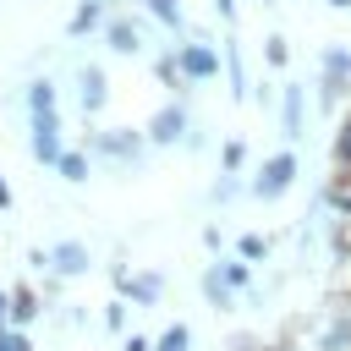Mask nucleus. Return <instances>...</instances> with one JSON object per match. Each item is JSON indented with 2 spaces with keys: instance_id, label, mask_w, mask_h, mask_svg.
Instances as JSON below:
<instances>
[{
  "instance_id": "nucleus-1",
  "label": "nucleus",
  "mask_w": 351,
  "mask_h": 351,
  "mask_svg": "<svg viewBox=\"0 0 351 351\" xmlns=\"http://www.w3.org/2000/svg\"><path fill=\"white\" fill-rule=\"evenodd\" d=\"M60 126H55V110H38L33 115V154L44 159V165H60V137H55Z\"/></svg>"
},
{
  "instance_id": "nucleus-2",
  "label": "nucleus",
  "mask_w": 351,
  "mask_h": 351,
  "mask_svg": "<svg viewBox=\"0 0 351 351\" xmlns=\"http://www.w3.org/2000/svg\"><path fill=\"white\" fill-rule=\"evenodd\" d=\"M291 176H296V159H291V154L269 159V165H263V176H258V197H274L280 186H291Z\"/></svg>"
},
{
  "instance_id": "nucleus-3",
  "label": "nucleus",
  "mask_w": 351,
  "mask_h": 351,
  "mask_svg": "<svg viewBox=\"0 0 351 351\" xmlns=\"http://www.w3.org/2000/svg\"><path fill=\"white\" fill-rule=\"evenodd\" d=\"M49 263H55L60 274H82V269H88V247H82V241H60V247L49 252Z\"/></svg>"
},
{
  "instance_id": "nucleus-4",
  "label": "nucleus",
  "mask_w": 351,
  "mask_h": 351,
  "mask_svg": "<svg viewBox=\"0 0 351 351\" xmlns=\"http://www.w3.org/2000/svg\"><path fill=\"white\" fill-rule=\"evenodd\" d=\"M181 126H186V115H181V110H159L148 132H154V143H176V137H181Z\"/></svg>"
},
{
  "instance_id": "nucleus-5",
  "label": "nucleus",
  "mask_w": 351,
  "mask_h": 351,
  "mask_svg": "<svg viewBox=\"0 0 351 351\" xmlns=\"http://www.w3.org/2000/svg\"><path fill=\"white\" fill-rule=\"evenodd\" d=\"M82 110H99L104 104V77H99V66H82Z\"/></svg>"
},
{
  "instance_id": "nucleus-6",
  "label": "nucleus",
  "mask_w": 351,
  "mask_h": 351,
  "mask_svg": "<svg viewBox=\"0 0 351 351\" xmlns=\"http://www.w3.org/2000/svg\"><path fill=\"white\" fill-rule=\"evenodd\" d=\"M181 66L192 71V77H208L219 60H214V49H203V44H192V49H181Z\"/></svg>"
},
{
  "instance_id": "nucleus-7",
  "label": "nucleus",
  "mask_w": 351,
  "mask_h": 351,
  "mask_svg": "<svg viewBox=\"0 0 351 351\" xmlns=\"http://www.w3.org/2000/svg\"><path fill=\"white\" fill-rule=\"evenodd\" d=\"M110 44H115L121 55H132V49H137V33H132L126 22H115V27H110Z\"/></svg>"
},
{
  "instance_id": "nucleus-8",
  "label": "nucleus",
  "mask_w": 351,
  "mask_h": 351,
  "mask_svg": "<svg viewBox=\"0 0 351 351\" xmlns=\"http://www.w3.org/2000/svg\"><path fill=\"white\" fill-rule=\"evenodd\" d=\"M302 126V99H296V88H285V132H296Z\"/></svg>"
},
{
  "instance_id": "nucleus-9",
  "label": "nucleus",
  "mask_w": 351,
  "mask_h": 351,
  "mask_svg": "<svg viewBox=\"0 0 351 351\" xmlns=\"http://www.w3.org/2000/svg\"><path fill=\"white\" fill-rule=\"evenodd\" d=\"M60 176H66V181H82V176H88L82 154H60Z\"/></svg>"
},
{
  "instance_id": "nucleus-10",
  "label": "nucleus",
  "mask_w": 351,
  "mask_h": 351,
  "mask_svg": "<svg viewBox=\"0 0 351 351\" xmlns=\"http://www.w3.org/2000/svg\"><path fill=\"white\" fill-rule=\"evenodd\" d=\"M148 5H154V16H159V22H170V27L181 22V11H176V0H148Z\"/></svg>"
},
{
  "instance_id": "nucleus-11",
  "label": "nucleus",
  "mask_w": 351,
  "mask_h": 351,
  "mask_svg": "<svg viewBox=\"0 0 351 351\" xmlns=\"http://www.w3.org/2000/svg\"><path fill=\"white\" fill-rule=\"evenodd\" d=\"M93 22H99V5H82V11L71 16V33H82V27H93Z\"/></svg>"
},
{
  "instance_id": "nucleus-12",
  "label": "nucleus",
  "mask_w": 351,
  "mask_h": 351,
  "mask_svg": "<svg viewBox=\"0 0 351 351\" xmlns=\"http://www.w3.org/2000/svg\"><path fill=\"white\" fill-rule=\"evenodd\" d=\"M159 351H186V329H181V324H176V329H170V335H165V340H159Z\"/></svg>"
},
{
  "instance_id": "nucleus-13",
  "label": "nucleus",
  "mask_w": 351,
  "mask_h": 351,
  "mask_svg": "<svg viewBox=\"0 0 351 351\" xmlns=\"http://www.w3.org/2000/svg\"><path fill=\"white\" fill-rule=\"evenodd\" d=\"M132 285V296H159V280H126Z\"/></svg>"
},
{
  "instance_id": "nucleus-14",
  "label": "nucleus",
  "mask_w": 351,
  "mask_h": 351,
  "mask_svg": "<svg viewBox=\"0 0 351 351\" xmlns=\"http://www.w3.org/2000/svg\"><path fill=\"white\" fill-rule=\"evenodd\" d=\"M0 351H27V340L22 335H0Z\"/></svg>"
},
{
  "instance_id": "nucleus-15",
  "label": "nucleus",
  "mask_w": 351,
  "mask_h": 351,
  "mask_svg": "<svg viewBox=\"0 0 351 351\" xmlns=\"http://www.w3.org/2000/svg\"><path fill=\"white\" fill-rule=\"evenodd\" d=\"M126 351H148V340H126Z\"/></svg>"
},
{
  "instance_id": "nucleus-16",
  "label": "nucleus",
  "mask_w": 351,
  "mask_h": 351,
  "mask_svg": "<svg viewBox=\"0 0 351 351\" xmlns=\"http://www.w3.org/2000/svg\"><path fill=\"white\" fill-rule=\"evenodd\" d=\"M5 203H11V186H5V181H0V208H5Z\"/></svg>"
},
{
  "instance_id": "nucleus-17",
  "label": "nucleus",
  "mask_w": 351,
  "mask_h": 351,
  "mask_svg": "<svg viewBox=\"0 0 351 351\" xmlns=\"http://www.w3.org/2000/svg\"><path fill=\"white\" fill-rule=\"evenodd\" d=\"M340 159H351V137H340Z\"/></svg>"
},
{
  "instance_id": "nucleus-18",
  "label": "nucleus",
  "mask_w": 351,
  "mask_h": 351,
  "mask_svg": "<svg viewBox=\"0 0 351 351\" xmlns=\"http://www.w3.org/2000/svg\"><path fill=\"white\" fill-rule=\"evenodd\" d=\"M0 324H5V296H0Z\"/></svg>"
}]
</instances>
